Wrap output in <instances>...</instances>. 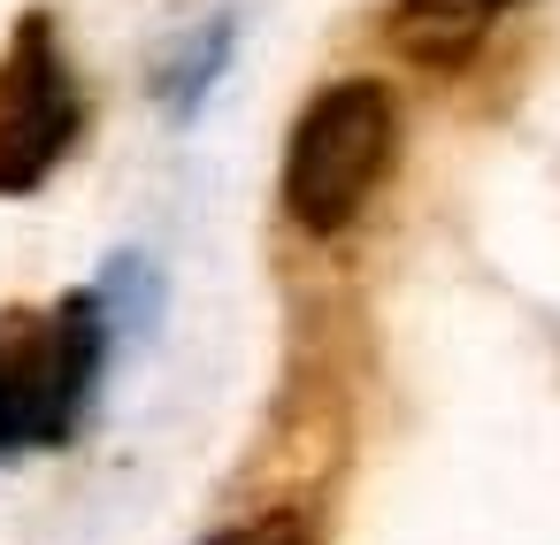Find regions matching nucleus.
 <instances>
[{"mask_svg": "<svg viewBox=\"0 0 560 545\" xmlns=\"http://www.w3.org/2000/svg\"><path fill=\"white\" fill-rule=\"evenodd\" d=\"M85 101L62 62V39L47 16H16L0 47V193H39V177L78 147Z\"/></svg>", "mask_w": 560, "mask_h": 545, "instance_id": "nucleus-3", "label": "nucleus"}, {"mask_svg": "<svg viewBox=\"0 0 560 545\" xmlns=\"http://www.w3.org/2000/svg\"><path fill=\"white\" fill-rule=\"evenodd\" d=\"M108 315L93 292L24 300L0 315V453L62 445L101 384Z\"/></svg>", "mask_w": 560, "mask_h": 545, "instance_id": "nucleus-1", "label": "nucleus"}, {"mask_svg": "<svg viewBox=\"0 0 560 545\" xmlns=\"http://www.w3.org/2000/svg\"><path fill=\"white\" fill-rule=\"evenodd\" d=\"M399 154V108L376 78H346V85H323L300 124H292V147H284V208L300 231L315 239H338L384 185Z\"/></svg>", "mask_w": 560, "mask_h": 545, "instance_id": "nucleus-2", "label": "nucleus"}, {"mask_svg": "<svg viewBox=\"0 0 560 545\" xmlns=\"http://www.w3.org/2000/svg\"><path fill=\"white\" fill-rule=\"evenodd\" d=\"M514 0H399L392 9V39L422 62H460Z\"/></svg>", "mask_w": 560, "mask_h": 545, "instance_id": "nucleus-4", "label": "nucleus"}, {"mask_svg": "<svg viewBox=\"0 0 560 545\" xmlns=\"http://www.w3.org/2000/svg\"><path fill=\"white\" fill-rule=\"evenodd\" d=\"M208 545H315V537H307L300 514H254V522H238V530H223Z\"/></svg>", "mask_w": 560, "mask_h": 545, "instance_id": "nucleus-5", "label": "nucleus"}]
</instances>
